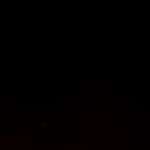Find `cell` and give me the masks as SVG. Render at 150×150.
I'll return each instance as SVG.
<instances>
[{
	"label": "cell",
	"instance_id": "obj_1",
	"mask_svg": "<svg viewBox=\"0 0 150 150\" xmlns=\"http://www.w3.org/2000/svg\"><path fill=\"white\" fill-rule=\"evenodd\" d=\"M136 129L140 136V149H150V109H138Z\"/></svg>",
	"mask_w": 150,
	"mask_h": 150
},
{
	"label": "cell",
	"instance_id": "obj_2",
	"mask_svg": "<svg viewBox=\"0 0 150 150\" xmlns=\"http://www.w3.org/2000/svg\"><path fill=\"white\" fill-rule=\"evenodd\" d=\"M55 109H81L85 105L83 95H55Z\"/></svg>",
	"mask_w": 150,
	"mask_h": 150
},
{
	"label": "cell",
	"instance_id": "obj_3",
	"mask_svg": "<svg viewBox=\"0 0 150 150\" xmlns=\"http://www.w3.org/2000/svg\"><path fill=\"white\" fill-rule=\"evenodd\" d=\"M110 109H138V95H110Z\"/></svg>",
	"mask_w": 150,
	"mask_h": 150
},
{
	"label": "cell",
	"instance_id": "obj_4",
	"mask_svg": "<svg viewBox=\"0 0 150 150\" xmlns=\"http://www.w3.org/2000/svg\"><path fill=\"white\" fill-rule=\"evenodd\" d=\"M110 117L114 119H138V109H110Z\"/></svg>",
	"mask_w": 150,
	"mask_h": 150
},
{
	"label": "cell",
	"instance_id": "obj_5",
	"mask_svg": "<svg viewBox=\"0 0 150 150\" xmlns=\"http://www.w3.org/2000/svg\"><path fill=\"white\" fill-rule=\"evenodd\" d=\"M83 90L85 91H109L110 90V83H104V81H98V83L85 81L83 83Z\"/></svg>",
	"mask_w": 150,
	"mask_h": 150
},
{
	"label": "cell",
	"instance_id": "obj_6",
	"mask_svg": "<svg viewBox=\"0 0 150 150\" xmlns=\"http://www.w3.org/2000/svg\"><path fill=\"white\" fill-rule=\"evenodd\" d=\"M14 95H0V109H14Z\"/></svg>",
	"mask_w": 150,
	"mask_h": 150
},
{
	"label": "cell",
	"instance_id": "obj_7",
	"mask_svg": "<svg viewBox=\"0 0 150 150\" xmlns=\"http://www.w3.org/2000/svg\"><path fill=\"white\" fill-rule=\"evenodd\" d=\"M0 128H2V133H4V135H5V133H14V129H12L14 126H12L11 122H9V124H5V122H2V126H0Z\"/></svg>",
	"mask_w": 150,
	"mask_h": 150
},
{
	"label": "cell",
	"instance_id": "obj_8",
	"mask_svg": "<svg viewBox=\"0 0 150 150\" xmlns=\"http://www.w3.org/2000/svg\"><path fill=\"white\" fill-rule=\"evenodd\" d=\"M83 145H69V150H83Z\"/></svg>",
	"mask_w": 150,
	"mask_h": 150
},
{
	"label": "cell",
	"instance_id": "obj_9",
	"mask_svg": "<svg viewBox=\"0 0 150 150\" xmlns=\"http://www.w3.org/2000/svg\"><path fill=\"white\" fill-rule=\"evenodd\" d=\"M50 129V122H42V131H48Z\"/></svg>",
	"mask_w": 150,
	"mask_h": 150
}]
</instances>
